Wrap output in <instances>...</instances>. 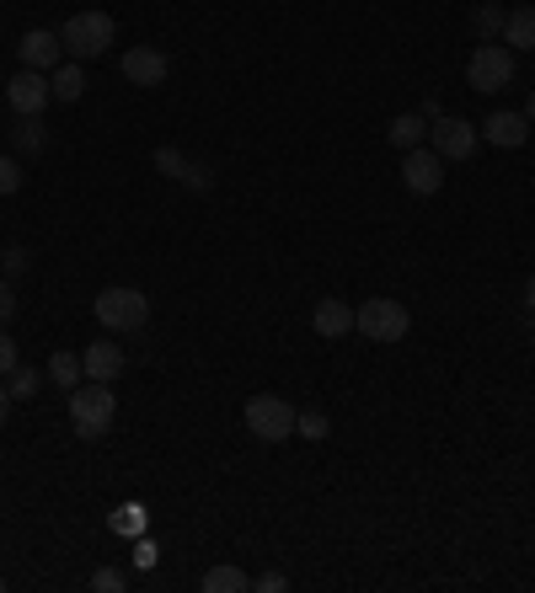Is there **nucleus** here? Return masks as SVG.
<instances>
[{
	"label": "nucleus",
	"instance_id": "31",
	"mask_svg": "<svg viewBox=\"0 0 535 593\" xmlns=\"http://www.w3.org/2000/svg\"><path fill=\"white\" fill-rule=\"evenodd\" d=\"M11 316H16V294H11V289L0 283V326H5Z\"/></svg>",
	"mask_w": 535,
	"mask_h": 593
},
{
	"label": "nucleus",
	"instance_id": "12",
	"mask_svg": "<svg viewBox=\"0 0 535 593\" xmlns=\"http://www.w3.org/2000/svg\"><path fill=\"white\" fill-rule=\"evenodd\" d=\"M59 48H65V43L54 38L48 27H33V33H22V43H16V54H22L27 70H54V65H59Z\"/></svg>",
	"mask_w": 535,
	"mask_h": 593
},
{
	"label": "nucleus",
	"instance_id": "20",
	"mask_svg": "<svg viewBox=\"0 0 535 593\" xmlns=\"http://www.w3.org/2000/svg\"><path fill=\"white\" fill-rule=\"evenodd\" d=\"M503 16H509L503 5H493V0H482V5L471 11V27H477V38H482V43H488V38H503Z\"/></svg>",
	"mask_w": 535,
	"mask_h": 593
},
{
	"label": "nucleus",
	"instance_id": "13",
	"mask_svg": "<svg viewBox=\"0 0 535 593\" xmlns=\"http://www.w3.org/2000/svg\"><path fill=\"white\" fill-rule=\"evenodd\" d=\"M166 70H171V65H166L161 48H145V43H140V48L124 54V76L134 80V86H161Z\"/></svg>",
	"mask_w": 535,
	"mask_h": 593
},
{
	"label": "nucleus",
	"instance_id": "19",
	"mask_svg": "<svg viewBox=\"0 0 535 593\" xmlns=\"http://www.w3.org/2000/svg\"><path fill=\"white\" fill-rule=\"evenodd\" d=\"M252 578L242 567H209L204 572V593H247Z\"/></svg>",
	"mask_w": 535,
	"mask_h": 593
},
{
	"label": "nucleus",
	"instance_id": "35",
	"mask_svg": "<svg viewBox=\"0 0 535 593\" xmlns=\"http://www.w3.org/2000/svg\"><path fill=\"white\" fill-rule=\"evenodd\" d=\"M525 119H531V123H535V97H531V102H525Z\"/></svg>",
	"mask_w": 535,
	"mask_h": 593
},
{
	"label": "nucleus",
	"instance_id": "23",
	"mask_svg": "<svg viewBox=\"0 0 535 593\" xmlns=\"http://www.w3.org/2000/svg\"><path fill=\"white\" fill-rule=\"evenodd\" d=\"M5 391H11V401H33V395L43 391V374H38V369H22V363H16V369H11V385H5Z\"/></svg>",
	"mask_w": 535,
	"mask_h": 593
},
{
	"label": "nucleus",
	"instance_id": "14",
	"mask_svg": "<svg viewBox=\"0 0 535 593\" xmlns=\"http://www.w3.org/2000/svg\"><path fill=\"white\" fill-rule=\"evenodd\" d=\"M311 332L316 337H348L354 332V305L348 300H316V311H311Z\"/></svg>",
	"mask_w": 535,
	"mask_h": 593
},
{
	"label": "nucleus",
	"instance_id": "11",
	"mask_svg": "<svg viewBox=\"0 0 535 593\" xmlns=\"http://www.w3.org/2000/svg\"><path fill=\"white\" fill-rule=\"evenodd\" d=\"M124 348L119 343H91L81 354V369H86V380H102V385H113L119 374H124Z\"/></svg>",
	"mask_w": 535,
	"mask_h": 593
},
{
	"label": "nucleus",
	"instance_id": "32",
	"mask_svg": "<svg viewBox=\"0 0 535 593\" xmlns=\"http://www.w3.org/2000/svg\"><path fill=\"white\" fill-rule=\"evenodd\" d=\"M0 268H5V273H22V268H27V251H5Z\"/></svg>",
	"mask_w": 535,
	"mask_h": 593
},
{
	"label": "nucleus",
	"instance_id": "1",
	"mask_svg": "<svg viewBox=\"0 0 535 593\" xmlns=\"http://www.w3.org/2000/svg\"><path fill=\"white\" fill-rule=\"evenodd\" d=\"M113 412H119V401L113 391L102 385V380H91V385H76L70 391V428L81 438H102L113 428Z\"/></svg>",
	"mask_w": 535,
	"mask_h": 593
},
{
	"label": "nucleus",
	"instance_id": "7",
	"mask_svg": "<svg viewBox=\"0 0 535 593\" xmlns=\"http://www.w3.org/2000/svg\"><path fill=\"white\" fill-rule=\"evenodd\" d=\"M482 139V128L466 119H434L428 123V150H439V160H471Z\"/></svg>",
	"mask_w": 535,
	"mask_h": 593
},
{
	"label": "nucleus",
	"instance_id": "36",
	"mask_svg": "<svg viewBox=\"0 0 535 593\" xmlns=\"http://www.w3.org/2000/svg\"><path fill=\"white\" fill-rule=\"evenodd\" d=\"M0 589H5V578H0Z\"/></svg>",
	"mask_w": 535,
	"mask_h": 593
},
{
	"label": "nucleus",
	"instance_id": "4",
	"mask_svg": "<svg viewBox=\"0 0 535 593\" xmlns=\"http://www.w3.org/2000/svg\"><path fill=\"white\" fill-rule=\"evenodd\" d=\"M408 326H412V316L402 300H365L354 311V332H365L370 343H402Z\"/></svg>",
	"mask_w": 535,
	"mask_h": 593
},
{
	"label": "nucleus",
	"instance_id": "28",
	"mask_svg": "<svg viewBox=\"0 0 535 593\" xmlns=\"http://www.w3.org/2000/svg\"><path fill=\"white\" fill-rule=\"evenodd\" d=\"M156 561H161V551H156V540H140V546H134V567H140V572H151Z\"/></svg>",
	"mask_w": 535,
	"mask_h": 593
},
{
	"label": "nucleus",
	"instance_id": "25",
	"mask_svg": "<svg viewBox=\"0 0 535 593\" xmlns=\"http://www.w3.org/2000/svg\"><path fill=\"white\" fill-rule=\"evenodd\" d=\"M16 145L33 156V150H43V123L38 119H22V128H16Z\"/></svg>",
	"mask_w": 535,
	"mask_h": 593
},
{
	"label": "nucleus",
	"instance_id": "2",
	"mask_svg": "<svg viewBox=\"0 0 535 593\" xmlns=\"http://www.w3.org/2000/svg\"><path fill=\"white\" fill-rule=\"evenodd\" d=\"M145 321H151V300L140 289L113 283V289L97 294V326H108V332H140Z\"/></svg>",
	"mask_w": 535,
	"mask_h": 593
},
{
	"label": "nucleus",
	"instance_id": "27",
	"mask_svg": "<svg viewBox=\"0 0 535 593\" xmlns=\"http://www.w3.org/2000/svg\"><path fill=\"white\" fill-rule=\"evenodd\" d=\"M91 589L119 593V589H124V572H113V567H97V578H91Z\"/></svg>",
	"mask_w": 535,
	"mask_h": 593
},
{
	"label": "nucleus",
	"instance_id": "9",
	"mask_svg": "<svg viewBox=\"0 0 535 593\" xmlns=\"http://www.w3.org/2000/svg\"><path fill=\"white\" fill-rule=\"evenodd\" d=\"M445 160H439V150H428V145H412L408 156H402V182H408L412 193H439V182H445V171H439Z\"/></svg>",
	"mask_w": 535,
	"mask_h": 593
},
{
	"label": "nucleus",
	"instance_id": "3",
	"mask_svg": "<svg viewBox=\"0 0 535 593\" xmlns=\"http://www.w3.org/2000/svg\"><path fill=\"white\" fill-rule=\"evenodd\" d=\"M113 16L108 11H76L65 27H59V43L76 54V59H97V54H108V43H113Z\"/></svg>",
	"mask_w": 535,
	"mask_h": 593
},
{
	"label": "nucleus",
	"instance_id": "6",
	"mask_svg": "<svg viewBox=\"0 0 535 593\" xmlns=\"http://www.w3.org/2000/svg\"><path fill=\"white\" fill-rule=\"evenodd\" d=\"M247 428L263 444H279V438L294 434V406H289L285 395H252L247 401Z\"/></svg>",
	"mask_w": 535,
	"mask_h": 593
},
{
	"label": "nucleus",
	"instance_id": "5",
	"mask_svg": "<svg viewBox=\"0 0 535 593\" xmlns=\"http://www.w3.org/2000/svg\"><path fill=\"white\" fill-rule=\"evenodd\" d=\"M466 80H471V91H503L514 80V48L509 43H477Z\"/></svg>",
	"mask_w": 535,
	"mask_h": 593
},
{
	"label": "nucleus",
	"instance_id": "10",
	"mask_svg": "<svg viewBox=\"0 0 535 593\" xmlns=\"http://www.w3.org/2000/svg\"><path fill=\"white\" fill-rule=\"evenodd\" d=\"M482 139H488V145H498V150H520V145L531 139V119L503 108V113H493V119L482 123Z\"/></svg>",
	"mask_w": 535,
	"mask_h": 593
},
{
	"label": "nucleus",
	"instance_id": "24",
	"mask_svg": "<svg viewBox=\"0 0 535 593\" xmlns=\"http://www.w3.org/2000/svg\"><path fill=\"white\" fill-rule=\"evenodd\" d=\"M113 529H119V535H145V508H140V503H124V508L113 514Z\"/></svg>",
	"mask_w": 535,
	"mask_h": 593
},
{
	"label": "nucleus",
	"instance_id": "15",
	"mask_svg": "<svg viewBox=\"0 0 535 593\" xmlns=\"http://www.w3.org/2000/svg\"><path fill=\"white\" fill-rule=\"evenodd\" d=\"M156 171H166L171 182H188V188H199V193L209 188V171H204V166H193V160L182 156V150H171V145H161V150H156Z\"/></svg>",
	"mask_w": 535,
	"mask_h": 593
},
{
	"label": "nucleus",
	"instance_id": "16",
	"mask_svg": "<svg viewBox=\"0 0 535 593\" xmlns=\"http://www.w3.org/2000/svg\"><path fill=\"white\" fill-rule=\"evenodd\" d=\"M503 43L531 54V48H535V5H520V11H509V16H503Z\"/></svg>",
	"mask_w": 535,
	"mask_h": 593
},
{
	"label": "nucleus",
	"instance_id": "34",
	"mask_svg": "<svg viewBox=\"0 0 535 593\" xmlns=\"http://www.w3.org/2000/svg\"><path fill=\"white\" fill-rule=\"evenodd\" d=\"M525 311H535V273L525 278Z\"/></svg>",
	"mask_w": 535,
	"mask_h": 593
},
{
	"label": "nucleus",
	"instance_id": "18",
	"mask_svg": "<svg viewBox=\"0 0 535 593\" xmlns=\"http://www.w3.org/2000/svg\"><path fill=\"white\" fill-rule=\"evenodd\" d=\"M48 91H54V102H81V91H86L81 65H59V70L48 76Z\"/></svg>",
	"mask_w": 535,
	"mask_h": 593
},
{
	"label": "nucleus",
	"instance_id": "30",
	"mask_svg": "<svg viewBox=\"0 0 535 593\" xmlns=\"http://www.w3.org/2000/svg\"><path fill=\"white\" fill-rule=\"evenodd\" d=\"M11 369H16V343L0 332V374H11Z\"/></svg>",
	"mask_w": 535,
	"mask_h": 593
},
{
	"label": "nucleus",
	"instance_id": "33",
	"mask_svg": "<svg viewBox=\"0 0 535 593\" xmlns=\"http://www.w3.org/2000/svg\"><path fill=\"white\" fill-rule=\"evenodd\" d=\"M5 412H11V391L0 385V428H5Z\"/></svg>",
	"mask_w": 535,
	"mask_h": 593
},
{
	"label": "nucleus",
	"instance_id": "22",
	"mask_svg": "<svg viewBox=\"0 0 535 593\" xmlns=\"http://www.w3.org/2000/svg\"><path fill=\"white\" fill-rule=\"evenodd\" d=\"M294 434L300 438H327L332 434V423H327V412H316V406H305V412H294Z\"/></svg>",
	"mask_w": 535,
	"mask_h": 593
},
{
	"label": "nucleus",
	"instance_id": "21",
	"mask_svg": "<svg viewBox=\"0 0 535 593\" xmlns=\"http://www.w3.org/2000/svg\"><path fill=\"white\" fill-rule=\"evenodd\" d=\"M81 358L76 354H54L48 358V380H54V385H70V391H76V385H81Z\"/></svg>",
	"mask_w": 535,
	"mask_h": 593
},
{
	"label": "nucleus",
	"instance_id": "8",
	"mask_svg": "<svg viewBox=\"0 0 535 593\" xmlns=\"http://www.w3.org/2000/svg\"><path fill=\"white\" fill-rule=\"evenodd\" d=\"M5 97H11V113H22V119H38L43 108L54 102V91H48V76L43 70H16L11 76V86H5Z\"/></svg>",
	"mask_w": 535,
	"mask_h": 593
},
{
	"label": "nucleus",
	"instance_id": "26",
	"mask_svg": "<svg viewBox=\"0 0 535 593\" xmlns=\"http://www.w3.org/2000/svg\"><path fill=\"white\" fill-rule=\"evenodd\" d=\"M16 188H22V166H16L11 156H0V198L16 193Z\"/></svg>",
	"mask_w": 535,
	"mask_h": 593
},
{
	"label": "nucleus",
	"instance_id": "17",
	"mask_svg": "<svg viewBox=\"0 0 535 593\" xmlns=\"http://www.w3.org/2000/svg\"><path fill=\"white\" fill-rule=\"evenodd\" d=\"M386 139H391L397 150H412V145H423V139H428V119H423V113H402V119H391Z\"/></svg>",
	"mask_w": 535,
	"mask_h": 593
},
{
	"label": "nucleus",
	"instance_id": "29",
	"mask_svg": "<svg viewBox=\"0 0 535 593\" xmlns=\"http://www.w3.org/2000/svg\"><path fill=\"white\" fill-rule=\"evenodd\" d=\"M252 589H257V593H285L289 578H285V572H263V578H252Z\"/></svg>",
	"mask_w": 535,
	"mask_h": 593
}]
</instances>
